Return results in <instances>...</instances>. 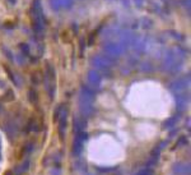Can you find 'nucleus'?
Listing matches in <instances>:
<instances>
[{"mask_svg":"<svg viewBox=\"0 0 191 175\" xmlns=\"http://www.w3.org/2000/svg\"><path fill=\"white\" fill-rule=\"evenodd\" d=\"M51 6L55 10H59L61 8V0H51Z\"/></svg>","mask_w":191,"mask_h":175,"instance_id":"nucleus-1","label":"nucleus"},{"mask_svg":"<svg viewBox=\"0 0 191 175\" xmlns=\"http://www.w3.org/2000/svg\"><path fill=\"white\" fill-rule=\"evenodd\" d=\"M73 5V0H61V6L64 8H70Z\"/></svg>","mask_w":191,"mask_h":175,"instance_id":"nucleus-2","label":"nucleus"},{"mask_svg":"<svg viewBox=\"0 0 191 175\" xmlns=\"http://www.w3.org/2000/svg\"><path fill=\"white\" fill-rule=\"evenodd\" d=\"M29 101L31 102H36L37 101V96H36V92H34V91H29Z\"/></svg>","mask_w":191,"mask_h":175,"instance_id":"nucleus-3","label":"nucleus"},{"mask_svg":"<svg viewBox=\"0 0 191 175\" xmlns=\"http://www.w3.org/2000/svg\"><path fill=\"white\" fill-rule=\"evenodd\" d=\"M20 49L26 52V54H28L29 52V47H28V45H26V44H23V45H20Z\"/></svg>","mask_w":191,"mask_h":175,"instance_id":"nucleus-4","label":"nucleus"},{"mask_svg":"<svg viewBox=\"0 0 191 175\" xmlns=\"http://www.w3.org/2000/svg\"><path fill=\"white\" fill-rule=\"evenodd\" d=\"M84 44H85V41L82 38V40H80V55H83V50H84V47H85Z\"/></svg>","mask_w":191,"mask_h":175,"instance_id":"nucleus-5","label":"nucleus"},{"mask_svg":"<svg viewBox=\"0 0 191 175\" xmlns=\"http://www.w3.org/2000/svg\"><path fill=\"white\" fill-rule=\"evenodd\" d=\"M88 44H89V45H92V44H93V35H92L91 37H89V40H88Z\"/></svg>","mask_w":191,"mask_h":175,"instance_id":"nucleus-6","label":"nucleus"},{"mask_svg":"<svg viewBox=\"0 0 191 175\" xmlns=\"http://www.w3.org/2000/svg\"><path fill=\"white\" fill-rule=\"evenodd\" d=\"M8 1H9L10 5H14V4H15V0H8Z\"/></svg>","mask_w":191,"mask_h":175,"instance_id":"nucleus-7","label":"nucleus"},{"mask_svg":"<svg viewBox=\"0 0 191 175\" xmlns=\"http://www.w3.org/2000/svg\"><path fill=\"white\" fill-rule=\"evenodd\" d=\"M73 30H75V32H78V26H76V24H73Z\"/></svg>","mask_w":191,"mask_h":175,"instance_id":"nucleus-8","label":"nucleus"},{"mask_svg":"<svg viewBox=\"0 0 191 175\" xmlns=\"http://www.w3.org/2000/svg\"><path fill=\"white\" fill-rule=\"evenodd\" d=\"M135 3H136L138 5H141V3H143V0H135Z\"/></svg>","mask_w":191,"mask_h":175,"instance_id":"nucleus-9","label":"nucleus"},{"mask_svg":"<svg viewBox=\"0 0 191 175\" xmlns=\"http://www.w3.org/2000/svg\"><path fill=\"white\" fill-rule=\"evenodd\" d=\"M5 175H13V173H12V171H6Z\"/></svg>","mask_w":191,"mask_h":175,"instance_id":"nucleus-10","label":"nucleus"}]
</instances>
